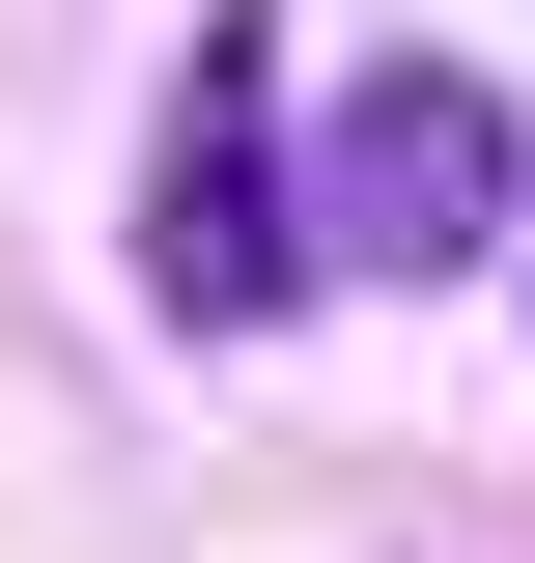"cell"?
I'll return each instance as SVG.
<instances>
[{
	"mask_svg": "<svg viewBox=\"0 0 535 563\" xmlns=\"http://www.w3.org/2000/svg\"><path fill=\"white\" fill-rule=\"evenodd\" d=\"M507 198H535V113H507L479 57H367V85L310 113V254H338V282H479Z\"/></svg>",
	"mask_w": 535,
	"mask_h": 563,
	"instance_id": "6da1fadb",
	"label": "cell"
},
{
	"mask_svg": "<svg viewBox=\"0 0 535 563\" xmlns=\"http://www.w3.org/2000/svg\"><path fill=\"white\" fill-rule=\"evenodd\" d=\"M141 282L198 310V339H254V310H310V169H282V57L254 29H198V85H170V169H141Z\"/></svg>",
	"mask_w": 535,
	"mask_h": 563,
	"instance_id": "7a4b0ae2",
	"label": "cell"
}]
</instances>
